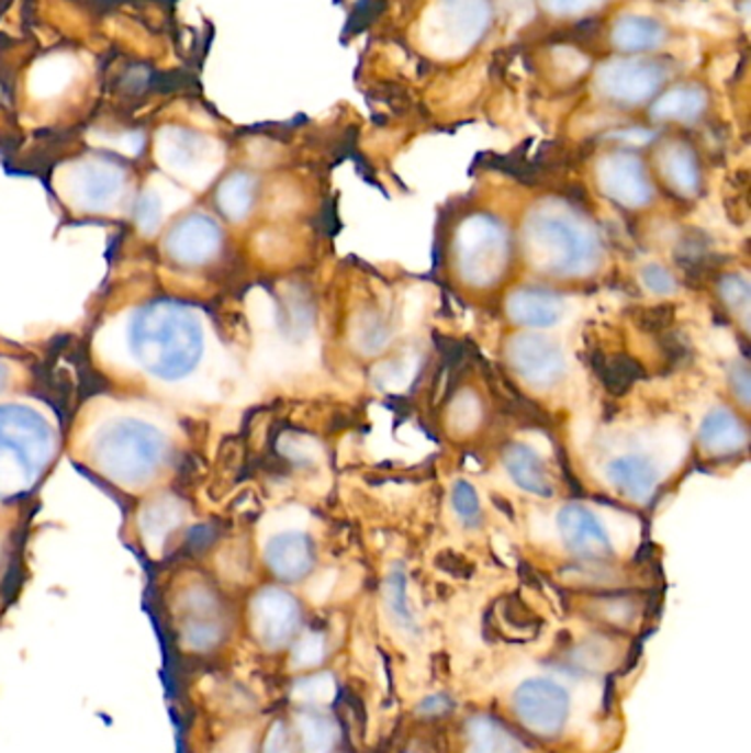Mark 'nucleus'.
<instances>
[{"mask_svg": "<svg viewBox=\"0 0 751 753\" xmlns=\"http://www.w3.org/2000/svg\"><path fill=\"white\" fill-rule=\"evenodd\" d=\"M128 350L146 374L177 384L199 368L205 355V328L194 308L157 300L131 315Z\"/></svg>", "mask_w": 751, "mask_h": 753, "instance_id": "f257e3e1", "label": "nucleus"}, {"mask_svg": "<svg viewBox=\"0 0 751 753\" xmlns=\"http://www.w3.org/2000/svg\"><path fill=\"white\" fill-rule=\"evenodd\" d=\"M56 452L52 424L34 408L0 406V501L34 490Z\"/></svg>", "mask_w": 751, "mask_h": 753, "instance_id": "f03ea898", "label": "nucleus"}, {"mask_svg": "<svg viewBox=\"0 0 751 753\" xmlns=\"http://www.w3.org/2000/svg\"><path fill=\"white\" fill-rule=\"evenodd\" d=\"M91 457L111 483L137 487L153 481L168 463L170 441L144 419L120 417L96 435Z\"/></svg>", "mask_w": 751, "mask_h": 753, "instance_id": "7ed1b4c3", "label": "nucleus"}, {"mask_svg": "<svg viewBox=\"0 0 751 753\" xmlns=\"http://www.w3.org/2000/svg\"><path fill=\"white\" fill-rule=\"evenodd\" d=\"M527 243L538 267L560 276L591 273L599 262L593 227L564 210H540L527 223Z\"/></svg>", "mask_w": 751, "mask_h": 753, "instance_id": "20e7f679", "label": "nucleus"}, {"mask_svg": "<svg viewBox=\"0 0 751 753\" xmlns=\"http://www.w3.org/2000/svg\"><path fill=\"white\" fill-rule=\"evenodd\" d=\"M487 0H433L422 21V43L439 58L472 52L490 27Z\"/></svg>", "mask_w": 751, "mask_h": 753, "instance_id": "39448f33", "label": "nucleus"}, {"mask_svg": "<svg viewBox=\"0 0 751 753\" xmlns=\"http://www.w3.org/2000/svg\"><path fill=\"white\" fill-rule=\"evenodd\" d=\"M459 265L474 284H485L498 278L507 254V238L490 216L470 218L459 234Z\"/></svg>", "mask_w": 751, "mask_h": 753, "instance_id": "423d86ee", "label": "nucleus"}, {"mask_svg": "<svg viewBox=\"0 0 751 753\" xmlns=\"http://www.w3.org/2000/svg\"><path fill=\"white\" fill-rule=\"evenodd\" d=\"M663 80V67L641 58L610 60L595 74L599 95L621 106H639L648 102L661 89Z\"/></svg>", "mask_w": 751, "mask_h": 753, "instance_id": "0eeeda50", "label": "nucleus"}, {"mask_svg": "<svg viewBox=\"0 0 751 753\" xmlns=\"http://www.w3.org/2000/svg\"><path fill=\"white\" fill-rule=\"evenodd\" d=\"M514 709L531 731L553 735L567 720L569 694L553 681L531 678L516 689Z\"/></svg>", "mask_w": 751, "mask_h": 753, "instance_id": "6e6552de", "label": "nucleus"}, {"mask_svg": "<svg viewBox=\"0 0 751 753\" xmlns=\"http://www.w3.org/2000/svg\"><path fill=\"white\" fill-rule=\"evenodd\" d=\"M126 192V172L109 159L80 161L71 172L74 201L91 212L113 210Z\"/></svg>", "mask_w": 751, "mask_h": 753, "instance_id": "1a4fd4ad", "label": "nucleus"}, {"mask_svg": "<svg viewBox=\"0 0 751 753\" xmlns=\"http://www.w3.org/2000/svg\"><path fill=\"white\" fill-rule=\"evenodd\" d=\"M512 366L536 389L556 386L567 370L560 346L545 335H518L507 346Z\"/></svg>", "mask_w": 751, "mask_h": 753, "instance_id": "9d476101", "label": "nucleus"}, {"mask_svg": "<svg viewBox=\"0 0 751 753\" xmlns=\"http://www.w3.org/2000/svg\"><path fill=\"white\" fill-rule=\"evenodd\" d=\"M157 153L168 170L192 181H201L214 170V144L186 128H166L159 133Z\"/></svg>", "mask_w": 751, "mask_h": 753, "instance_id": "9b49d317", "label": "nucleus"}, {"mask_svg": "<svg viewBox=\"0 0 751 753\" xmlns=\"http://www.w3.org/2000/svg\"><path fill=\"white\" fill-rule=\"evenodd\" d=\"M300 623L298 602L280 591L265 588L251 602V630L265 648L284 645Z\"/></svg>", "mask_w": 751, "mask_h": 753, "instance_id": "f8f14e48", "label": "nucleus"}, {"mask_svg": "<svg viewBox=\"0 0 751 753\" xmlns=\"http://www.w3.org/2000/svg\"><path fill=\"white\" fill-rule=\"evenodd\" d=\"M223 247V229L221 225L205 216V214H192L175 225V229L168 234L166 249L172 260L179 265H205L210 262Z\"/></svg>", "mask_w": 751, "mask_h": 753, "instance_id": "ddd939ff", "label": "nucleus"}, {"mask_svg": "<svg viewBox=\"0 0 751 753\" xmlns=\"http://www.w3.org/2000/svg\"><path fill=\"white\" fill-rule=\"evenodd\" d=\"M560 538L573 555L582 560H608L613 542L597 516L584 505H567L558 514Z\"/></svg>", "mask_w": 751, "mask_h": 753, "instance_id": "4468645a", "label": "nucleus"}, {"mask_svg": "<svg viewBox=\"0 0 751 753\" xmlns=\"http://www.w3.org/2000/svg\"><path fill=\"white\" fill-rule=\"evenodd\" d=\"M599 183L610 199L626 207H641L652 199L646 168L630 153L608 155L599 164Z\"/></svg>", "mask_w": 751, "mask_h": 753, "instance_id": "2eb2a0df", "label": "nucleus"}, {"mask_svg": "<svg viewBox=\"0 0 751 753\" xmlns=\"http://www.w3.org/2000/svg\"><path fill=\"white\" fill-rule=\"evenodd\" d=\"M181 637L183 643L194 652H205L214 648L223 637L216 595H212L205 586H197L186 595Z\"/></svg>", "mask_w": 751, "mask_h": 753, "instance_id": "dca6fc26", "label": "nucleus"}, {"mask_svg": "<svg viewBox=\"0 0 751 753\" xmlns=\"http://www.w3.org/2000/svg\"><path fill=\"white\" fill-rule=\"evenodd\" d=\"M606 479L624 498L646 505L657 492L659 472L650 459L632 452L608 461Z\"/></svg>", "mask_w": 751, "mask_h": 753, "instance_id": "f3484780", "label": "nucleus"}, {"mask_svg": "<svg viewBox=\"0 0 751 753\" xmlns=\"http://www.w3.org/2000/svg\"><path fill=\"white\" fill-rule=\"evenodd\" d=\"M265 560L276 577L284 582L302 580L313 566V542L298 531L273 536L267 542Z\"/></svg>", "mask_w": 751, "mask_h": 753, "instance_id": "a211bd4d", "label": "nucleus"}, {"mask_svg": "<svg viewBox=\"0 0 751 753\" xmlns=\"http://www.w3.org/2000/svg\"><path fill=\"white\" fill-rule=\"evenodd\" d=\"M698 443L707 454L729 457L744 450L747 428L733 413H729L727 408H718L703 419Z\"/></svg>", "mask_w": 751, "mask_h": 753, "instance_id": "6ab92c4d", "label": "nucleus"}, {"mask_svg": "<svg viewBox=\"0 0 751 753\" xmlns=\"http://www.w3.org/2000/svg\"><path fill=\"white\" fill-rule=\"evenodd\" d=\"M505 470L512 476V481L527 494L551 498L553 496V483L547 474L545 461L527 446H509L505 450Z\"/></svg>", "mask_w": 751, "mask_h": 753, "instance_id": "aec40b11", "label": "nucleus"}, {"mask_svg": "<svg viewBox=\"0 0 751 753\" xmlns=\"http://www.w3.org/2000/svg\"><path fill=\"white\" fill-rule=\"evenodd\" d=\"M509 315L514 322L529 328H549L558 322L562 304L560 297L547 289L529 286L509 297Z\"/></svg>", "mask_w": 751, "mask_h": 753, "instance_id": "412c9836", "label": "nucleus"}, {"mask_svg": "<svg viewBox=\"0 0 751 753\" xmlns=\"http://www.w3.org/2000/svg\"><path fill=\"white\" fill-rule=\"evenodd\" d=\"M665 41V27L646 16H621L610 30V43L621 54H643L657 49Z\"/></svg>", "mask_w": 751, "mask_h": 753, "instance_id": "4be33fe9", "label": "nucleus"}, {"mask_svg": "<svg viewBox=\"0 0 751 753\" xmlns=\"http://www.w3.org/2000/svg\"><path fill=\"white\" fill-rule=\"evenodd\" d=\"M707 109V93L694 85L674 87L665 91L652 106V117L663 122L692 124Z\"/></svg>", "mask_w": 751, "mask_h": 753, "instance_id": "5701e85b", "label": "nucleus"}, {"mask_svg": "<svg viewBox=\"0 0 751 753\" xmlns=\"http://www.w3.org/2000/svg\"><path fill=\"white\" fill-rule=\"evenodd\" d=\"M468 753H525V746L496 720L477 716L468 724Z\"/></svg>", "mask_w": 751, "mask_h": 753, "instance_id": "b1692460", "label": "nucleus"}, {"mask_svg": "<svg viewBox=\"0 0 751 753\" xmlns=\"http://www.w3.org/2000/svg\"><path fill=\"white\" fill-rule=\"evenodd\" d=\"M254 194H256V181L245 172H236L223 181V186L218 188L216 201H218L221 212L227 218L243 221L254 205Z\"/></svg>", "mask_w": 751, "mask_h": 753, "instance_id": "393cba45", "label": "nucleus"}, {"mask_svg": "<svg viewBox=\"0 0 751 753\" xmlns=\"http://www.w3.org/2000/svg\"><path fill=\"white\" fill-rule=\"evenodd\" d=\"M304 753H330L337 740V727L328 716L302 711L295 716Z\"/></svg>", "mask_w": 751, "mask_h": 753, "instance_id": "a878e982", "label": "nucleus"}, {"mask_svg": "<svg viewBox=\"0 0 751 753\" xmlns=\"http://www.w3.org/2000/svg\"><path fill=\"white\" fill-rule=\"evenodd\" d=\"M661 168L670 183L683 192H694L698 186V166L685 146H670L661 157Z\"/></svg>", "mask_w": 751, "mask_h": 753, "instance_id": "bb28decb", "label": "nucleus"}, {"mask_svg": "<svg viewBox=\"0 0 751 753\" xmlns=\"http://www.w3.org/2000/svg\"><path fill=\"white\" fill-rule=\"evenodd\" d=\"M386 606L395 623L406 630V634H415L417 623L415 615L408 602V586H406V575L402 571H395L389 582H386Z\"/></svg>", "mask_w": 751, "mask_h": 753, "instance_id": "cd10ccee", "label": "nucleus"}, {"mask_svg": "<svg viewBox=\"0 0 751 753\" xmlns=\"http://www.w3.org/2000/svg\"><path fill=\"white\" fill-rule=\"evenodd\" d=\"M452 507H455V514L459 516V520H461L468 529H477V527L483 525L481 498H479L474 485H470L468 481L455 483V490H452Z\"/></svg>", "mask_w": 751, "mask_h": 753, "instance_id": "c85d7f7f", "label": "nucleus"}, {"mask_svg": "<svg viewBox=\"0 0 751 753\" xmlns=\"http://www.w3.org/2000/svg\"><path fill=\"white\" fill-rule=\"evenodd\" d=\"M335 681L330 674H315L309 678H302L293 685L291 698L298 703H311V705H324L335 698Z\"/></svg>", "mask_w": 751, "mask_h": 753, "instance_id": "c756f323", "label": "nucleus"}, {"mask_svg": "<svg viewBox=\"0 0 751 753\" xmlns=\"http://www.w3.org/2000/svg\"><path fill=\"white\" fill-rule=\"evenodd\" d=\"M599 372L604 376L608 391H613V393H621V391L630 389L632 382L641 376L639 363L632 361L630 357H613L604 363V368Z\"/></svg>", "mask_w": 751, "mask_h": 753, "instance_id": "7c9ffc66", "label": "nucleus"}, {"mask_svg": "<svg viewBox=\"0 0 751 753\" xmlns=\"http://www.w3.org/2000/svg\"><path fill=\"white\" fill-rule=\"evenodd\" d=\"M324 659V637L317 632H306L291 650V665L311 667Z\"/></svg>", "mask_w": 751, "mask_h": 753, "instance_id": "2f4dec72", "label": "nucleus"}, {"mask_svg": "<svg viewBox=\"0 0 751 753\" xmlns=\"http://www.w3.org/2000/svg\"><path fill=\"white\" fill-rule=\"evenodd\" d=\"M720 295L729 308L747 313V308H749V284L744 278L725 276L720 280Z\"/></svg>", "mask_w": 751, "mask_h": 753, "instance_id": "473e14b6", "label": "nucleus"}, {"mask_svg": "<svg viewBox=\"0 0 751 753\" xmlns=\"http://www.w3.org/2000/svg\"><path fill=\"white\" fill-rule=\"evenodd\" d=\"M161 216H164V199L159 196L157 190H148L139 199V205H137V221L142 229L153 232L161 223Z\"/></svg>", "mask_w": 751, "mask_h": 753, "instance_id": "72a5a7b5", "label": "nucleus"}, {"mask_svg": "<svg viewBox=\"0 0 751 753\" xmlns=\"http://www.w3.org/2000/svg\"><path fill=\"white\" fill-rule=\"evenodd\" d=\"M641 282H643V286H646L648 291L659 293V295H668V293H672L674 286H676L672 273H670L665 267L657 265V262H650V265H646V267L641 269Z\"/></svg>", "mask_w": 751, "mask_h": 753, "instance_id": "f704fd0d", "label": "nucleus"}, {"mask_svg": "<svg viewBox=\"0 0 751 753\" xmlns=\"http://www.w3.org/2000/svg\"><path fill=\"white\" fill-rule=\"evenodd\" d=\"M542 8L553 16H582L606 0H540Z\"/></svg>", "mask_w": 751, "mask_h": 753, "instance_id": "c9c22d12", "label": "nucleus"}, {"mask_svg": "<svg viewBox=\"0 0 751 753\" xmlns=\"http://www.w3.org/2000/svg\"><path fill=\"white\" fill-rule=\"evenodd\" d=\"M262 753H293L291 746H289V740H287V731L282 727V722H276L269 733H267V740H265V749Z\"/></svg>", "mask_w": 751, "mask_h": 753, "instance_id": "e433bc0d", "label": "nucleus"}, {"mask_svg": "<svg viewBox=\"0 0 751 753\" xmlns=\"http://www.w3.org/2000/svg\"><path fill=\"white\" fill-rule=\"evenodd\" d=\"M731 389L736 391V395L747 404L749 402V370L744 363L733 366L731 370Z\"/></svg>", "mask_w": 751, "mask_h": 753, "instance_id": "4c0bfd02", "label": "nucleus"}, {"mask_svg": "<svg viewBox=\"0 0 751 753\" xmlns=\"http://www.w3.org/2000/svg\"><path fill=\"white\" fill-rule=\"evenodd\" d=\"M8 382H10V368L3 359H0V391L8 386Z\"/></svg>", "mask_w": 751, "mask_h": 753, "instance_id": "58836bf2", "label": "nucleus"}]
</instances>
